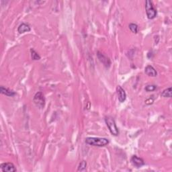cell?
Segmentation results:
<instances>
[{
  "instance_id": "obj_1",
  "label": "cell",
  "mask_w": 172,
  "mask_h": 172,
  "mask_svg": "<svg viewBox=\"0 0 172 172\" xmlns=\"http://www.w3.org/2000/svg\"><path fill=\"white\" fill-rule=\"evenodd\" d=\"M85 143L96 147H104L109 143L108 139L100 137H88L85 139Z\"/></svg>"
},
{
  "instance_id": "obj_2",
  "label": "cell",
  "mask_w": 172,
  "mask_h": 172,
  "mask_svg": "<svg viewBox=\"0 0 172 172\" xmlns=\"http://www.w3.org/2000/svg\"><path fill=\"white\" fill-rule=\"evenodd\" d=\"M105 122L106 123L108 128L109 129L110 132H111L112 135L118 136L119 135V130H118V127L116 124L115 120L114 118L111 116H107L105 118Z\"/></svg>"
},
{
  "instance_id": "obj_3",
  "label": "cell",
  "mask_w": 172,
  "mask_h": 172,
  "mask_svg": "<svg viewBox=\"0 0 172 172\" xmlns=\"http://www.w3.org/2000/svg\"><path fill=\"white\" fill-rule=\"evenodd\" d=\"M145 10H146V13L147 18L149 19H154L157 16V10L154 8L153 3L150 0H147L145 2Z\"/></svg>"
},
{
  "instance_id": "obj_4",
  "label": "cell",
  "mask_w": 172,
  "mask_h": 172,
  "mask_svg": "<svg viewBox=\"0 0 172 172\" xmlns=\"http://www.w3.org/2000/svg\"><path fill=\"white\" fill-rule=\"evenodd\" d=\"M33 102L38 108H43L45 105V97L44 94L40 91L37 92L34 97Z\"/></svg>"
},
{
  "instance_id": "obj_5",
  "label": "cell",
  "mask_w": 172,
  "mask_h": 172,
  "mask_svg": "<svg viewBox=\"0 0 172 172\" xmlns=\"http://www.w3.org/2000/svg\"><path fill=\"white\" fill-rule=\"evenodd\" d=\"M1 170L4 172H15L17 170L12 163H4L0 165Z\"/></svg>"
},
{
  "instance_id": "obj_6",
  "label": "cell",
  "mask_w": 172,
  "mask_h": 172,
  "mask_svg": "<svg viewBox=\"0 0 172 172\" xmlns=\"http://www.w3.org/2000/svg\"><path fill=\"white\" fill-rule=\"evenodd\" d=\"M116 93L118 96V99L120 102H124L126 98V94L124 89L121 86L118 85L116 88Z\"/></svg>"
},
{
  "instance_id": "obj_7",
  "label": "cell",
  "mask_w": 172,
  "mask_h": 172,
  "mask_svg": "<svg viewBox=\"0 0 172 172\" xmlns=\"http://www.w3.org/2000/svg\"><path fill=\"white\" fill-rule=\"evenodd\" d=\"M97 57H98L99 60L102 62L105 67H109L110 66V64H111L110 60V59L106 57V55H104V54H102V53L98 51L97 53Z\"/></svg>"
},
{
  "instance_id": "obj_8",
  "label": "cell",
  "mask_w": 172,
  "mask_h": 172,
  "mask_svg": "<svg viewBox=\"0 0 172 172\" xmlns=\"http://www.w3.org/2000/svg\"><path fill=\"white\" fill-rule=\"evenodd\" d=\"M131 162L135 167L138 168L141 167L142 166H143L145 165L144 160L142 158H139V157H137L136 155H133L132 157Z\"/></svg>"
},
{
  "instance_id": "obj_9",
  "label": "cell",
  "mask_w": 172,
  "mask_h": 172,
  "mask_svg": "<svg viewBox=\"0 0 172 172\" xmlns=\"http://www.w3.org/2000/svg\"><path fill=\"white\" fill-rule=\"evenodd\" d=\"M145 72L148 76L150 77H156L157 75H158V73H157L155 69L153 66H151V65H147L145 67Z\"/></svg>"
},
{
  "instance_id": "obj_10",
  "label": "cell",
  "mask_w": 172,
  "mask_h": 172,
  "mask_svg": "<svg viewBox=\"0 0 172 172\" xmlns=\"http://www.w3.org/2000/svg\"><path fill=\"white\" fill-rule=\"evenodd\" d=\"M18 31L20 34H23L26 32H30V27L27 24L22 23V24H20L18 28Z\"/></svg>"
},
{
  "instance_id": "obj_11",
  "label": "cell",
  "mask_w": 172,
  "mask_h": 172,
  "mask_svg": "<svg viewBox=\"0 0 172 172\" xmlns=\"http://www.w3.org/2000/svg\"><path fill=\"white\" fill-rule=\"evenodd\" d=\"M0 91H1V93L2 94H4L5 96H14L16 93L14 92V91L10 90V89L6 88H4V86H1V88H0Z\"/></svg>"
},
{
  "instance_id": "obj_12",
  "label": "cell",
  "mask_w": 172,
  "mask_h": 172,
  "mask_svg": "<svg viewBox=\"0 0 172 172\" xmlns=\"http://www.w3.org/2000/svg\"><path fill=\"white\" fill-rule=\"evenodd\" d=\"M161 96L164 97H171V88H168L163 91Z\"/></svg>"
},
{
  "instance_id": "obj_13",
  "label": "cell",
  "mask_w": 172,
  "mask_h": 172,
  "mask_svg": "<svg viewBox=\"0 0 172 172\" xmlns=\"http://www.w3.org/2000/svg\"><path fill=\"white\" fill-rule=\"evenodd\" d=\"M30 53H31V57L32 59V60H34V61L40 60V55H38V53L36 51H35L34 49H30Z\"/></svg>"
},
{
  "instance_id": "obj_14",
  "label": "cell",
  "mask_w": 172,
  "mask_h": 172,
  "mask_svg": "<svg viewBox=\"0 0 172 172\" xmlns=\"http://www.w3.org/2000/svg\"><path fill=\"white\" fill-rule=\"evenodd\" d=\"M86 167H87V163L85 161H82L80 163L78 167V171H85L86 170Z\"/></svg>"
},
{
  "instance_id": "obj_15",
  "label": "cell",
  "mask_w": 172,
  "mask_h": 172,
  "mask_svg": "<svg viewBox=\"0 0 172 172\" xmlns=\"http://www.w3.org/2000/svg\"><path fill=\"white\" fill-rule=\"evenodd\" d=\"M129 28L133 33H137L138 32V26L134 23H131L129 24Z\"/></svg>"
},
{
  "instance_id": "obj_16",
  "label": "cell",
  "mask_w": 172,
  "mask_h": 172,
  "mask_svg": "<svg viewBox=\"0 0 172 172\" xmlns=\"http://www.w3.org/2000/svg\"><path fill=\"white\" fill-rule=\"evenodd\" d=\"M157 89V86L155 85H148L145 87V90L147 91H153Z\"/></svg>"
}]
</instances>
